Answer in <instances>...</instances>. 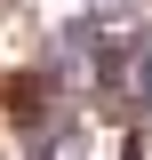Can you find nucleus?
I'll return each mask as SVG.
<instances>
[{"label": "nucleus", "instance_id": "nucleus-1", "mask_svg": "<svg viewBox=\"0 0 152 160\" xmlns=\"http://www.w3.org/2000/svg\"><path fill=\"white\" fill-rule=\"evenodd\" d=\"M136 8H144V0H88V16H104V24H112V32H120V24L136 16Z\"/></svg>", "mask_w": 152, "mask_h": 160}]
</instances>
